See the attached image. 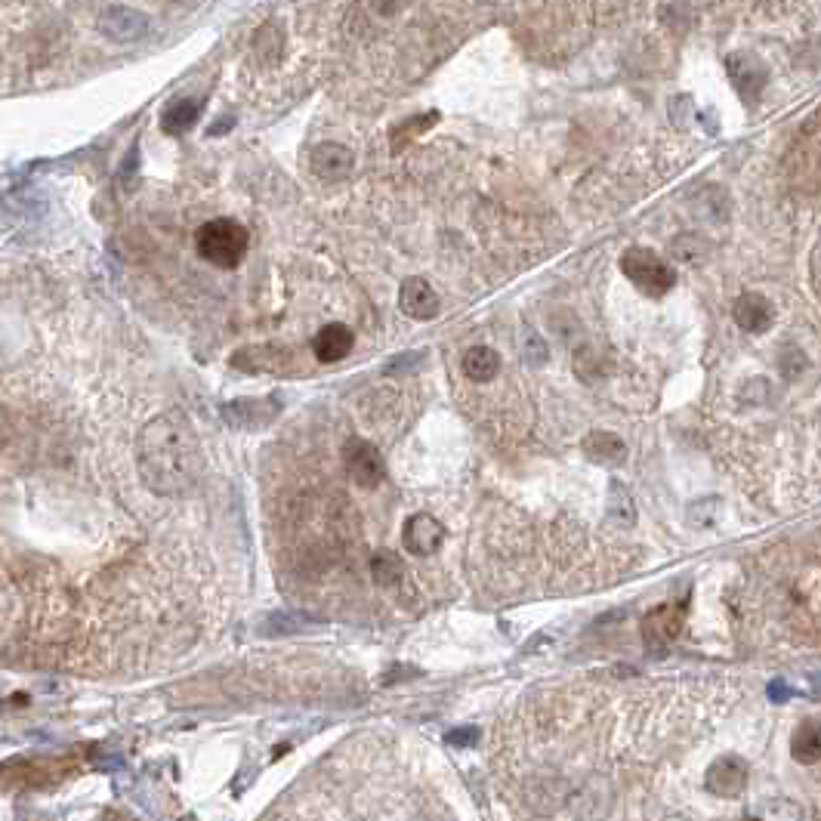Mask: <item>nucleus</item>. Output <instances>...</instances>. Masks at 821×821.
I'll return each mask as SVG.
<instances>
[{
    "label": "nucleus",
    "instance_id": "nucleus-1",
    "mask_svg": "<svg viewBox=\"0 0 821 821\" xmlns=\"http://www.w3.org/2000/svg\"><path fill=\"white\" fill-rule=\"evenodd\" d=\"M136 467L158 497H183L198 485L201 445L180 414L152 417L136 439Z\"/></svg>",
    "mask_w": 821,
    "mask_h": 821
},
{
    "label": "nucleus",
    "instance_id": "nucleus-2",
    "mask_svg": "<svg viewBox=\"0 0 821 821\" xmlns=\"http://www.w3.org/2000/svg\"><path fill=\"white\" fill-rule=\"evenodd\" d=\"M247 244H251V235H247V229L238 220H229V217L204 223L195 235L198 257L217 269L241 266V260L247 254Z\"/></svg>",
    "mask_w": 821,
    "mask_h": 821
},
{
    "label": "nucleus",
    "instance_id": "nucleus-3",
    "mask_svg": "<svg viewBox=\"0 0 821 821\" xmlns=\"http://www.w3.org/2000/svg\"><path fill=\"white\" fill-rule=\"evenodd\" d=\"M621 272L627 275L633 288L646 297H664L676 281V272L670 269V263H664L649 247H627L621 257Z\"/></svg>",
    "mask_w": 821,
    "mask_h": 821
},
{
    "label": "nucleus",
    "instance_id": "nucleus-4",
    "mask_svg": "<svg viewBox=\"0 0 821 821\" xmlns=\"http://www.w3.org/2000/svg\"><path fill=\"white\" fill-rule=\"evenodd\" d=\"M343 473L352 485L374 491L386 479V460L377 451V445H371L368 439L352 436V439L343 442Z\"/></svg>",
    "mask_w": 821,
    "mask_h": 821
},
{
    "label": "nucleus",
    "instance_id": "nucleus-5",
    "mask_svg": "<svg viewBox=\"0 0 821 821\" xmlns=\"http://www.w3.org/2000/svg\"><path fill=\"white\" fill-rule=\"evenodd\" d=\"M726 71L732 78V87L738 90V96L744 102H757L769 84V68L763 65V59L757 53H747V50H738V53H729L726 56Z\"/></svg>",
    "mask_w": 821,
    "mask_h": 821
},
{
    "label": "nucleus",
    "instance_id": "nucleus-6",
    "mask_svg": "<svg viewBox=\"0 0 821 821\" xmlns=\"http://www.w3.org/2000/svg\"><path fill=\"white\" fill-rule=\"evenodd\" d=\"M683 621H686V602L658 605V609H652L646 621H642V639H646V646L652 652H664L670 642L680 636Z\"/></svg>",
    "mask_w": 821,
    "mask_h": 821
},
{
    "label": "nucleus",
    "instance_id": "nucleus-7",
    "mask_svg": "<svg viewBox=\"0 0 821 821\" xmlns=\"http://www.w3.org/2000/svg\"><path fill=\"white\" fill-rule=\"evenodd\" d=\"M704 788L720 800H738L747 788V763L735 754L713 760L704 775Z\"/></svg>",
    "mask_w": 821,
    "mask_h": 821
},
{
    "label": "nucleus",
    "instance_id": "nucleus-8",
    "mask_svg": "<svg viewBox=\"0 0 821 821\" xmlns=\"http://www.w3.org/2000/svg\"><path fill=\"white\" fill-rule=\"evenodd\" d=\"M442 541H445V528H442V522H439L436 516H430V513H417V516H411V519L405 522V528H402V544H405V550L414 553V556H433V553H439Z\"/></svg>",
    "mask_w": 821,
    "mask_h": 821
},
{
    "label": "nucleus",
    "instance_id": "nucleus-9",
    "mask_svg": "<svg viewBox=\"0 0 821 821\" xmlns=\"http://www.w3.org/2000/svg\"><path fill=\"white\" fill-rule=\"evenodd\" d=\"M96 25H99V31L105 34V38L115 41V44L139 41L142 34H146V28H149L146 16H139L130 7H109V10H102Z\"/></svg>",
    "mask_w": 821,
    "mask_h": 821
},
{
    "label": "nucleus",
    "instance_id": "nucleus-10",
    "mask_svg": "<svg viewBox=\"0 0 821 821\" xmlns=\"http://www.w3.org/2000/svg\"><path fill=\"white\" fill-rule=\"evenodd\" d=\"M309 167L318 180H328V183H340L352 173L355 167V158L346 146L340 142H321V146L312 149V158H309Z\"/></svg>",
    "mask_w": 821,
    "mask_h": 821
},
{
    "label": "nucleus",
    "instance_id": "nucleus-11",
    "mask_svg": "<svg viewBox=\"0 0 821 821\" xmlns=\"http://www.w3.org/2000/svg\"><path fill=\"white\" fill-rule=\"evenodd\" d=\"M399 306H402L405 315H411V318H417V321H433V318L442 312L439 294L433 291V284H430V281H423V278H408V281H402Z\"/></svg>",
    "mask_w": 821,
    "mask_h": 821
},
{
    "label": "nucleus",
    "instance_id": "nucleus-12",
    "mask_svg": "<svg viewBox=\"0 0 821 821\" xmlns=\"http://www.w3.org/2000/svg\"><path fill=\"white\" fill-rule=\"evenodd\" d=\"M732 318H735V325H738L741 331H747V334H766L769 325L775 321V309H772V303H769L763 294L747 291V294H741V297L735 300Z\"/></svg>",
    "mask_w": 821,
    "mask_h": 821
},
{
    "label": "nucleus",
    "instance_id": "nucleus-13",
    "mask_svg": "<svg viewBox=\"0 0 821 821\" xmlns=\"http://www.w3.org/2000/svg\"><path fill=\"white\" fill-rule=\"evenodd\" d=\"M352 346H355V334L346 325H340V321H331V325H325L312 337V355L321 365L343 362L352 352Z\"/></svg>",
    "mask_w": 821,
    "mask_h": 821
},
{
    "label": "nucleus",
    "instance_id": "nucleus-14",
    "mask_svg": "<svg viewBox=\"0 0 821 821\" xmlns=\"http://www.w3.org/2000/svg\"><path fill=\"white\" fill-rule=\"evenodd\" d=\"M581 448L593 463H599V467H621L627 460V445L621 442V436H615L609 430H593L590 436H584Z\"/></svg>",
    "mask_w": 821,
    "mask_h": 821
},
{
    "label": "nucleus",
    "instance_id": "nucleus-15",
    "mask_svg": "<svg viewBox=\"0 0 821 821\" xmlns=\"http://www.w3.org/2000/svg\"><path fill=\"white\" fill-rule=\"evenodd\" d=\"M501 374V355L491 346H473L463 352V377L473 383H491Z\"/></svg>",
    "mask_w": 821,
    "mask_h": 821
},
{
    "label": "nucleus",
    "instance_id": "nucleus-16",
    "mask_svg": "<svg viewBox=\"0 0 821 821\" xmlns=\"http://www.w3.org/2000/svg\"><path fill=\"white\" fill-rule=\"evenodd\" d=\"M791 754L797 763L812 766L821 760V720H803L791 738Z\"/></svg>",
    "mask_w": 821,
    "mask_h": 821
},
{
    "label": "nucleus",
    "instance_id": "nucleus-17",
    "mask_svg": "<svg viewBox=\"0 0 821 821\" xmlns=\"http://www.w3.org/2000/svg\"><path fill=\"white\" fill-rule=\"evenodd\" d=\"M368 571H371V581L377 587H396L402 578H405V562L399 553H392V550H377L371 553L368 559Z\"/></svg>",
    "mask_w": 821,
    "mask_h": 821
},
{
    "label": "nucleus",
    "instance_id": "nucleus-18",
    "mask_svg": "<svg viewBox=\"0 0 821 821\" xmlns=\"http://www.w3.org/2000/svg\"><path fill=\"white\" fill-rule=\"evenodd\" d=\"M198 115H201V102H195V99H176V102H170L167 109H164L161 124H164L167 133L180 136V133H186L198 121Z\"/></svg>",
    "mask_w": 821,
    "mask_h": 821
},
{
    "label": "nucleus",
    "instance_id": "nucleus-19",
    "mask_svg": "<svg viewBox=\"0 0 821 821\" xmlns=\"http://www.w3.org/2000/svg\"><path fill=\"white\" fill-rule=\"evenodd\" d=\"M476 741H479V732H476V729H470V732H467V729H460V732H451V735H448V744H476Z\"/></svg>",
    "mask_w": 821,
    "mask_h": 821
},
{
    "label": "nucleus",
    "instance_id": "nucleus-20",
    "mask_svg": "<svg viewBox=\"0 0 821 821\" xmlns=\"http://www.w3.org/2000/svg\"><path fill=\"white\" fill-rule=\"evenodd\" d=\"M402 4H405V0H371V7H374L377 13H383V16H392Z\"/></svg>",
    "mask_w": 821,
    "mask_h": 821
},
{
    "label": "nucleus",
    "instance_id": "nucleus-21",
    "mask_svg": "<svg viewBox=\"0 0 821 821\" xmlns=\"http://www.w3.org/2000/svg\"><path fill=\"white\" fill-rule=\"evenodd\" d=\"M788 695H791V689H788V686H784L781 680L769 686V698H772V701H784V698H788Z\"/></svg>",
    "mask_w": 821,
    "mask_h": 821
}]
</instances>
